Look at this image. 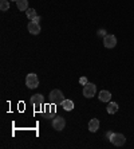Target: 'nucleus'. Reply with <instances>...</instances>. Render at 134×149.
Returning a JSON list of instances; mask_svg holds the SVG:
<instances>
[{"label": "nucleus", "mask_w": 134, "mask_h": 149, "mask_svg": "<svg viewBox=\"0 0 134 149\" xmlns=\"http://www.w3.org/2000/svg\"><path fill=\"white\" fill-rule=\"evenodd\" d=\"M63 101H65V95H63V93L59 89L51 90V93H50V102L52 105H59L62 104Z\"/></svg>", "instance_id": "1"}, {"label": "nucleus", "mask_w": 134, "mask_h": 149, "mask_svg": "<svg viewBox=\"0 0 134 149\" xmlns=\"http://www.w3.org/2000/svg\"><path fill=\"white\" fill-rule=\"evenodd\" d=\"M110 142L115 146H124L126 142V137L122 133H113L110 137Z\"/></svg>", "instance_id": "2"}, {"label": "nucleus", "mask_w": 134, "mask_h": 149, "mask_svg": "<svg viewBox=\"0 0 134 149\" xmlns=\"http://www.w3.org/2000/svg\"><path fill=\"white\" fill-rule=\"evenodd\" d=\"M26 86L28 87V89H35V87L39 86V78L36 74L31 73L28 74L27 77H26Z\"/></svg>", "instance_id": "3"}, {"label": "nucleus", "mask_w": 134, "mask_h": 149, "mask_svg": "<svg viewBox=\"0 0 134 149\" xmlns=\"http://www.w3.org/2000/svg\"><path fill=\"white\" fill-rule=\"evenodd\" d=\"M97 93V86L94 83L87 82L85 86H83V97L86 98H93Z\"/></svg>", "instance_id": "4"}, {"label": "nucleus", "mask_w": 134, "mask_h": 149, "mask_svg": "<svg viewBox=\"0 0 134 149\" xmlns=\"http://www.w3.org/2000/svg\"><path fill=\"white\" fill-rule=\"evenodd\" d=\"M103 46L106 49H114L117 46V38L114 35H106L103 38Z\"/></svg>", "instance_id": "5"}, {"label": "nucleus", "mask_w": 134, "mask_h": 149, "mask_svg": "<svg viewBox=\"0 0 134 149\" xmlns=\"http://www.w3.org/2000/svg\"><path fill=\"white\" fill-rule=\"evenodd\" d=\"M43 101H44V98H43L42 94H35V95H32L31 97L30 102H31L35 108H36V110H39V109L42 108V105H43Z\"/></svg>", "instance_id": "6"}, {"label": "nucleus", "mask_w": 134, "mask_h": 149, "mask_svg": "<svg viewBox=\"0 0 134 149\" xmlns=\"http://www.w3.org/2000/svg\"><path fill=\"white\" fill-rule=\"evenodd\" d=\"M66 126V120L63 117H55L52 120V128L55 130H62Z\"/></svg>", "instance_id": "7"}, {"label": "nucleus", "mask_w": 134, "mask_h": 149, "mask_svg": "<svg viewBox=\"0 0 134 149\" xmlns=\"http://www.w3.org/2000/svg\"><path fill=\"white\" fill-rule=\"evenodd\" d=\"M28 31H30V34L31 35H38L40 34V26H39V23H35V22H30L28 23Z\"/></svg>", "instance_id": "8"}, {"label": "nucleus", "mask_w": 134, "mask_h": 149, "mask_svg": "<svg viewBox=\"0 0 134 149\" xmlns=\"http://www.w3.org/2000/svg\"><path fill=\"white\" fill-rule=\"evenodd\" d=\"M98 129H99V121H98L97 118L90 120V121H89V130H90V132L95 133Z\"/></svg>", "instance_id": "9"}, {"label": "nucleus", "mask_w": 134, "mask_h": 149, "mask_svg": "<svg viewBox=\"0 0 134 149\" xmlns=\"http://www.w3.org/2000/svg\"><path fill=\"white\" fill-rule=\"evenodd\" d=\"M111 100V93L107 90H102L99 93V101H102V102H110Z\"/></svg>", "instance_id": "10"}, {"label": "nucleus", "mask_w": 134, "mask_h": 149, "mask_svg": "<svg viewBox=\"0 0 134 149\" xmlns=\"http://www.w3.org/2000/svg\"><path fill=\"white\" fill-rule=\"evenodd\" d=\"M15 3H16V7L19 8V11H27L28 10V0H17Z\"/></svg>", "instance_id": "11"}, {"label": "nucleus", "mask_w": 134, "mask_h": 149, "mask_svg": "<svg viewBox=\"0 0 134 149\" xmlns=\"http://www.w3.org/2000/svg\"><path fill=\"white\" fill-rule=\"evenodd\" d=\"M118 111V104H115V102H109V105H107V113L109 114H115Z\"/></svg>", "instance_id": "12"}, {"label": "nucleus", "mask_w": 134, "mask_h": 149, "mask_svg": "<svg viewBox=\"0 0 134 149\" xmlns=\"http://www.w3.org/2000/svg\"><path fill=\"white\" fill-rule=\"evenodd\" d=\"M62 108L65 109L66 111L72 110V109H74V102H72L71 100H65V101L62 102Z\"/></svg>", "instance_id": "13"}, {"label": "nucleus", "mask_w": 134, "mask_h": 149, "mask_svg": "<svg viewBox=\"0 0 134 149\" xmlns=\"http://www.w3.org/2000/svg\"><path fill=\"white\" fill-rule=\"evenodd\" d=\"M26 15H27V17L30 20H34L35 17L38 16V14H36V11H35L34 8H28V10L26 11Z\"/></svg>", "instance_id": "14"}, {"label": "nucleus", "mask_w": 134, "mask_h": 149, "mask_svg": "<svg viewBox=\"0 0 134 149\" xmlns=\"http://www.w3.org/2000/svg\"><path fill=\"white\" fill-rule=\"evenodd\" d=\"M0 10L1 11L10 10V3H8V0H0Z\"/></svg>", "instance_id": "15"}, {"label": "nucleus", "mask_w": 134, "mask_h": 149, "mask_svg": "<svg viewBox=\"0 0 134 149\" xmlns=\"http://www.w3.org/2000/svg\"><path fill=\"white\" fill-rule=\"evenodd\" d=\"M54 113H55V109L54 108H51V109H47V114H46V117L47 118H50V116H54Z\"/></svg>", "instance_id": "16"}, {"label": "nucleus", "mask_w": 134, "mask_h": 149, "mask_svg": "<svg viewBox=\"0 0 134 149\" xmlns=\"http://www.w3.org/2000/svg\"><path fill=\"white\" fill-rule=\"evenodd\" d=\"M79 83L85 86V85L87 83V78H86V77H82V78H79Z\"/></svg>", "instance_id": "17"}, {"label": "nucleus", "mask_w": 134, "mask_h": 149, "mask_svg": "<svg viewBox=\"0 0 134 149\" xmlns=\"http://www.w3.org/2000/svg\"><path fill=\"white\" fill-rule=\"evenodd\" d=\"M98 36H103V38H105V36H106V31H105V30H99V31H98Z\"/></svg>", "instance_id": "18"}, {"label": "nucleus", "mask_w": 134, "mask_h": 149, "mask_svg": "<svg viewBox=\"0 0 134 149\" xmlns=\"http://www.w3.org/2000/svg\"><path fill=\"white\" fill-rule=\"evenodd\" d=\"M32 22H35V23H39V22H40V17H39V16H36V17H35V19H34V20H32Z\"/></svg>", "instance_id": "19"}, {"label": "nucleus", "mask_w": 134, "mask_h": 149, "mask_svg": "<svg viewBox=\"0 0 134 149\" xmlns=\"http://www.w3.org/2000/svg\"><path fill=\"white\" fill-rule=\"evenodd\" d=\"M111 134H113V132H107V134H106V137L109 140H110V137H111Z\"/></svg>", "instance_id": "20"}, {"label": "nucleus", "mask_w": 134, "mask_h": 149, "mask_svg": "<svg viewBox=\"0 0 134 149\" xmlns=\"http://www.w3.org/2000/svg\"><path fill=\"white\" fill-rule=\"evenodd\" d=\"M12 1H17V0H12Z\"/></svg>", "instance_id": "21"}]
</instances>
